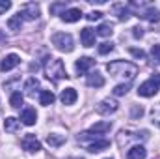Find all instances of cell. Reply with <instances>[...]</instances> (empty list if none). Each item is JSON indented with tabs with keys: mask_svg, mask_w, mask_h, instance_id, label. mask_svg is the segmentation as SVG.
<instances>
[{
	"mask_svg": "<svg viewBox=\"0 0 160 159\" xmlns=\"http://www.w3.org/2000/svg\"><path fill=\"white\" fill-rule=\"evenodd\" d=\"M106 69L110 71L112 77L123 79V80H127V82H130V80L138 75V68H136L134 64H130V62H125V60L110 62V64L106 66Z\"/></svg>",
	"mask_w": 160,
	"mask_h": 159,
	"instance_id": "6da1fadb",
	"label": "cell"
},
{
	"mask_svg": "<svg viewBox=\"0 0 160 159\" xmlns=\"http://www.w3.org/2000/svg\"><path fill=\"white\" fill-rule=\"evenodd\" d=\"M45 75H47V79H50L52 82H58V80L65 79L67 71H65L63 62L60 58H47L45 60Z\"/></svg>",
	"mask_w": 160,
	"mask_h": 159,
	"instance_id": "7a4b0ae2",
	"label": "cell"
},
{
	"mask_svg": "<svg viewBox=\"0 0 160 159\" xmlns=\"http://www.w3.org/2000/svg\"><path fill=\"white\" fill-rule=\"evenodd\" d=\"M52 45L62 51V52H71L75 49V41H73V36L71 34H65V32H56L52 36Z\"/></svg>",
	"mask_w": 160,
	"mask_h": 159,
	"instance_id": "3957f363",
	"label": "cell"
},
{
	"mask_svg": "<svg viewBox=\"0 0 160 159\" xmlns=\"http://www.w3.org/2000/svg\"><path fill=\"white\" fill-rule=\"evenodd\" d=\"M19 15H21L22 21H36L39 17V6L36 2H28V4L22 6V9L19 11Z\"/></svg>",
	"mask_w": 160,
	"mask_h": 159,
	"instance_id": "277c9868",
	"label": "cell"
},
{
	"mask_svg": "<svg viewBox=\"0 0 160 159\" xmlns=\"http://www.w3.org/2000/svg\"><path fill=\"white\" fill-rule=\"evenodd\" d=\"M21 144H22V150H26L28 154H36V152H39V150H41V142L38 140V137H36V135H32V133L24 135Z\"/></svg>",
	"mask_w": 160,
	"mask_h": 159,
	"instance_id": "5b68a950",
	"label": "cell"
},
{
	"mask_svg": "<svg viewBox=\"0 0 160 159\" xmlns=\"http://www.w3.org/2000/svg\"><path fill=\"white\" fill-rule=\"evenodd\" d=\"M136 17L145 19V21H149V23H158V21H160V9L151 8V6H143V8L138 11V15H136Z\"/></svg>",
	"mask_w": 160,
	"mask_h": 159,
	"instance_id": "8992f818",
	"label": "cell"
},
{
	"mask_svg": "<svg viewBox=\"0 0 160 159\" xmlns=\"http://www.w3.org/2000/svg\"><path fill=\"white\" fill-rule=\"evenodd\" d=\"M160 90V86H157L153 80H145V82H142L140 84V88H138V96H142V97H153V96H157V92Z\"/></svg>",
	"mask_w": 160,
	"mask_h": 159,
	"instance_id": "52a82bcc",
	"label": "cell"
},
{
	"mask_svg": "<svg viewBox=\"0 0 160 159\" xmlns=\"http://www.w3.org/2000/svg\"><path fill=\"white\" fill-rule=\"evenodd\" d=\"M118 111V103L114 99H102L99 105H97V112L99 114H110V112H116Z\"/></svg>",
	"mask_w": 160,
	"mask_h": 159,
	"instance_id": "ba28073f",
	"label": "cell"
},
{
	"mask_svg": "<svg viewBox=\"0 0 160 159\" xmlns=\"http://www.w3.org/2000/svg\"><path fill=\"white\" fill-rule=\"evenodd\" d=\"M95 36H97L95 30L89 28V26L80 30V41H82L84 47H93V45H95Z\"/></svg>",
	"mask_w": 160,
	"mask_h": 159,
	"instance_id": "9c48e42d",
	"label": "cell"
},
{
	"mask_svg": "<svg viewBox=\"0 0 160 159\" xmlns=\"http://www.w3.org/2000/svg\"><path fill=\"white\" fill-rule=\"evenodd\" d=\"M21 64V58L17 56V54H8L4 60H2V64H0V69L6 73V71H11L13 68H17Z\"/></svg>",
	"mask_w": 160,
	"mask_h": 159,
	"instance_id": "30bf717a",
	"label": "cell"
},
{
	"mask_svg": "<svg viewBox=\"0 0 160 159\" xmlns=\"http://www.w3.org/2000/svg\"><path fill=\"white\" fill-rule=\"evenodd\" d=\"M60 17L65 23H77V21H80V17H82V11H80L78 8H69V9H63V13Z\"/></svg>",
	"mask_w": 160,
	"mask_h": 159,
	"instance_id": "8fae6325",
	"label": "cell"
},
{
	"mask_svg": "<svg viewBox=\"0 0 160 159\" xmlns=\"http://www.w3.org/2000/svg\"><path fill=\"white\" fill-rule=\"evenodd\" d=\"M93 64H95V60L93 58H89V56H82V58H78L77 60V64H75V68H77V71L78 73H88L91 68H93Z\"/></svg>",
	"mask_w": 160,
	"mask_h": 159,
	"instance_id": "7c38bea8",
	"label": "cell"
},
{
	"mask_svg": "<svg viewBox=\"0 0 160 159\" xmlns=\"http://www.w3.org/2000/svg\"><path fill=\"white\" fill-rule=\"evenodd\" d=\"M77 97H78V94H77L75 88H65V90H62V94H60V101H62L63 105H73V103L77 101Z\"/></svg>",
	"mask_w": 160,
	"mask_h": 159,
	"instance_id": "4fadbf2b",
	"label": "cell"
},
{
	"mask_svg": "<svg viewBox=\"0 0 160 159\" xmlns=\"http://www.w3.org/2000/svg\"><path fill=\"white\" fill-rule=\"evenodd\" d=\"M38 122V112H36V109H24L22 111V114H21V123H24V125H34Z\"/></svg>",
	"mask_w": 160,
	"mask_h": 159,
	"instance_id": "5bb4252c",
	"label": "cell"
},
{
	"mask_svg": "<svg viewBox=\"0 0 160 159\" xmlns=\"http://www.w3.org/2000/svg\"><path fill=\"white\" fill-rule=\"evenodd\" d=\"M106 148H110V140H106V139H99V140H95V142H91V144L88 146V152H91V154H99V152H102V150H106Z\"/></svg>",
	"mask_w": 160,
	"mask_h": 159,
	"instance_id": "9a60e30c",
	"label": "cell"
},
{
	"mask_svg": "<svg viewBox=\"0 0 160 159\" xmlns=\"http://www.w3.org/2000/svg\"><path fill=\"white\" fill-rule=\"evenodd\" d=\"M147 156V150L143 148V146H132L128 152H127V159H145Z\"/></svg>",
	"mask_w": 160,
	"mask_h": 159,
	"instance_id": "2e32d148",
	"label": "cell"
},
{
	"mask_svg": "<svg viewBox=\"0 0 160 159\" xmlns=\"http://www.w3.org/2000/svg\"><path fill=\"white\" fill-rule=\"evenodd\" d=\"M88 86H91V88H101V86H104V77H102L99 71L89 73V75H88Z\"/></svg>",
	"mask_w": 160,
	"mask_h": 159,
	"instance_id": "e0dca14e",
	"label": "cell"
},
{
	"mask_svg": "<svg viewBox=\"0 0 160 159\" xmlns=\"http://www.w3.org/2000/svg\"><path fill=\"white\" fill-rule=\"evenodd\" d=\"M4 129H6V133H17L21 129V122L13 116H9V118L4 120Z\"/></svg>",
	"mask_w": 160,
	"mask_h": 159,
	"instance_id": "ac0fdd59",
	"label": "cell"
},
{
	"mask_svg": "<svg viewBox=\"0 0 160 159\" xmlns=\"http://www.w3.org/2000/svg\"><path fill=\"white\" fill-rule=\"evenodd\" d=\"M110 129H112V123H110V122H97V123L91 125V131L97 133V135H104V133H108Z\"/></svg>",
	"mask_w": 160,
	"mask_h": 159,
	"instance_id": "d6986e66",
	"label": "cell"
},
{
	"mask_svg": "<svg viewBox=\"0 0 160 159\" xmlns=\"http://www.w3.org/2000/svg\"><path fill=\"white\" fill-rule=\"evenodd\" d=\"M54 94L50 92V90H41V94H39V103L41 105H45V107H48V105H52L54 103Z\"/></svg>",
	"mask_w": 160,
	"mask_h": 159,
	"instance_id": "ffe728a7",
	"label": "cell"
},
{
	"mask_svg": "<svg viewBox=\"0 0 160 159\" xmlns=\"http://www.w3.org/2000/svg\"><path fill=\"white\" fill-rule=\"evenodd\" d=\"M47 142H48L50 146L58 148V146H62V144L65 142V137H63V135H58V133H50V135H47Z\"/></svg>",
	"mask_w": 160,
	"mask_h": 159,
	"instance_id": "44dd1931",
	"label": "cell"
},
{
	"mask_svg": "<svg viewBox=\"0 0 160 159\" xmlns=\"http://www.w3.org/2000/svg\"><path fill=\"white\" fill-rule=\"evenodd\" d=\"M114 11H118L119 15V21H127L128 17H130V9H128V6H125V4H116L114 6Z\"/></svg>",
	"mask_w": 160,
	"mask_h": 159,
	"instance_id": "7402d4cb",
	"label": "cell"
},
{
	"mask_svg": "<svg viewBox=\"0 0 160 159\" xmlns=\"http://www.w3.org/2000/svg\"><path fill=\"white\" fill-rule=\"evenodd\" d=\"M21 25H22V19H21V15L17 13V15H13L9 21H8V28L11 30V32H19L21 30Z\"/></svg>",
	"mask_w": 160,
	"mask_h": 159,
	"instance_id": "603a6c76",
	"label": "cell"
},
{
	"mask_svg": "<svg viewBox=\"0 0 160 159\" xmlns=\"http://www.w3.org/2000/svg\"><path fill=\"white\" fill-rule=\"evenodd\" d=\"M112 32H114V25H112V23H102V25L97 28V36H102V38L112 36Z\"/></svg>",
	"mask_w": 160,
	"mask_h": 159,
	"instance_id": "cb8c5ba5",
	"label": "cell"
},
{
	"mask_svg": "<svg viewBox=\"0 0 160 159\" xmlns=\"http://www.w3.org/2000/svg\"><path fill=\"white\" fill-rule=\"evenodd\" d=\"M36 88H39V80L36 79V77H32V79H28V80H26V84H24V90H26V94L34 96Z\"/></svg>",
	"mask_w": 160,
	"mask_h": 159,
	"instance_id": "d4e9b609",
	"label": "cell"
},
{
	"mask_svg": "<svg viewBox=\"0 0 160 159\" xmlns=\"http://www.w3.org/2000/svg\"><path fill=\"white\" fill-rule=\"evenodd\" d=\"M22 94L21 92H13L11 94V97H9V103H11V107L13 109H21V105H22Z\"/></svg>",
	"mask_w": 160,
	"mask_h": 159,
	"instance_id": "484cf974",
	"label": "cell"
},
{
	"mask_svg": "<svg viewBox=\"0 0 160 159\" xmlns=\"http://www.w3.org/2000/svg\"><path fill=\"white\" fill-rule=\"evenodd\" d=\"M93 139H95V140H99V135H97V133H93L91 129H89V131H82V133H78V140H80V142H84V140H93Z\"/></svg>",
	"mask_w": 160,
	"mask_h": 159,
	"instance_id": "4316f807",
	"label": "cell"
},
{
	"mask_svg": "<svg viewBox=\"0 0 160 159\" xmlns=\"http://www.w3.org/2000/svg\"><path fill=\"white\" fill-rule=\"evenodd\" d=\"M112 51H114V43H112V41H104V43L99 45V52H101V54H108V52H112Z\"/></svg>",
	"mask_w": 160,
	"mask_h": 159,
	"instance_id": "83f0119b",
	"label": "cell"
},
{
	"mask_svg": "<svg viewBox=\"0 0 160 159\" xmlns=\"http://www.w3.org/2000/svg\"><path fill=\"white\" fill-rule=\"evenodd\" d=\"M128 88H130V82H125V84H118V86L114 88V96H125V94L128 92Z\"/></svg>",
	"mask_w": 160,
	"mask_h": 159,
	"instance_id": "f1b7e54d",
	"label": "cell"
},
{
	"mask_svg": "<svg viewBox=\"0 0 160 159\" xmlns=\"http://www.w3.org/2000/svg\"><path fill=\"white\" fill-rule=\"evenodd\" d=\"M128 51H130V54H132L134 58H138V60H147V54H145V52H143L142 49H136V47H130Z\"/></svg>",
	"mask_w": 160,
	"mask_h": 159,
	"instance_id": "f546056e",
	"label": "cell"
},
{
	"mask_svg": "<svg viewBox=\"0 0 160 159\" xmlns=\"http://www.w3.org/2000/svg\"><path fill=\"white\" fill-rule=\"evenodd\" d=\"M151 118H153V123H157L160 127V103L157 107H153V111H151Z\"/></svg>",
	"mask_w": 160,
	"mask_h": 159,
	"instance_id": "4dcf8cb0",
	"label": "cell"
},
{
	"mask_svg": "<svg viewBox=\"0 0 160 159\" xmlns=\"http://www.w3.org/2000/svg\"><path fill=\"white\" fill-rule=\"evenodd\" d=\"M101 17H102V13H101V11H91V13H88V15H86V19H88V21H91V23H93V21H99Z\"/></svg>",
	"mask_w": 160,
	"mask_h": 159,
	"instance_id": "1f68e13d",
	"label": "cell"
},
{
	"mask_svg": "<svg viewBox=\"0 0 160 159\" xmlns=\"http://www.w3.org/2000/svg\"><path fill=\"white\" fill-rule=\"evenodd\" d=\"M151 54H153V58L160 64V45H153L151 47Z\"/></svg>",
	"mask_w": 160,
	"mask_h": 159,
	"instance_id": "d6a6232c",
	"label": "cell"
},
{
	"mask_svg": "<svg viewBox=\"0 0 160 159\" xmlns=\"http://www.w3.org/2000/svg\"><path fill=\"white\" fill-rule=\"evenodd\" d=\"M9 8H11V2H9V0H0V15L6 13Z\"/></svg>",
	"mask_w": 160,
	"mask_h": 159,
	"instance_id": "836d02e7",
	"label": "cell"
},
{
	"mask_svg": "<svg viewBox=\"0 0 160 159\" xmlns=\"http://www.w3.org/2000/svg\"><path fill=\"white\" fill-rule=\"evenodd\" d=\"M142 116H143V109L136 105V107L132 109V118H142Z\"/></svg>",
	"mask_w": 160,
	"mask_h": 159,
	"instance_id": "e575fe53",
	"label": "cell"
},
{
	"mask_svg": "<svg viewBox=\"0 0 160 159\" xmlns=\"http://www.w3.org/2000/svg\"><path fill=\"white\" fill-rule=\"evenodd\" d=\"M132 36H134V38H142V36H143V28H142V26H134V28H132Z\"/></svg>",
	"mask_w": 160,
	"mask_h": 159,
	"instance_id": "d590c367",
	"label": "cell"
},
{
	"mask_svg": "<svg viewBox=\"0 0 160 159\" xmlns=\"http://www.w3.org/2000/svg\"><path fill=\"white\" fill-rule=\"evenodd\" d=\"M62 8H65V4L63 2H60V4H52L50 6V13H56L58 9H62Z\"/></svg>",
	"mask_w": 160,
	"mask_h": 159,
	"instance_id": "8d00e7d4",
	"label": "cell"
},
{
	"mask_svg": "<svg viewBox=\"0 0 160 159\" xmlns=\"http://www.w3.org/2000/svg\"><path fill=\"white\" fill-rule=\"evenodd\" d=\"M151 80H153L157 86H160V73H153V75H151Z\"/></svg>",
	"mask_w": 160,
	"mask_h": 159,
	"instance_id": "74e56055",
	"label": "cell"
},
{
	"mask_svg": "<svg viewBox=\"0 0 160 159\" xmlns=\"http://www.w3.org/2000/svg\"><path fill=\"white\" fill-rule=\"evenodd\" d=\"M69 159H75V157H69Z\"/></svg>",
	"mask_w": 160,
	"mask_h": 159,
	"instance_id": "f35d334b",
	"label": "cell"
}]
</instances>
